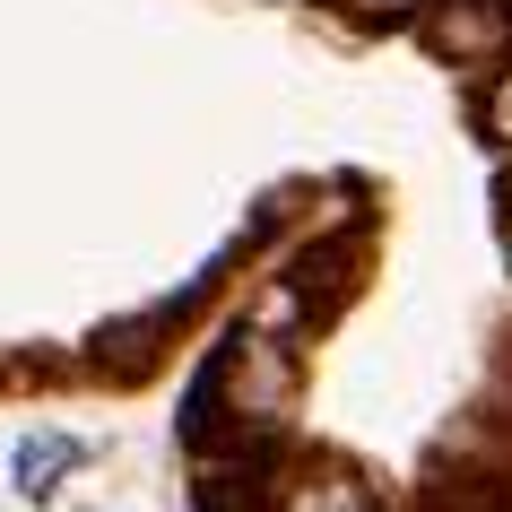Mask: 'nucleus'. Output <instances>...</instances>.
Segmentation results:
<instances>
[{"label": "nucleus", "mask_w": 512, "mask_h": 512, "mask_svg": "<svg viewBox=\"0 0 512 512\" xmlns=\"http://www.w3.org/2000/svg\"><path fill=\"white\" fill-rule=\"evenodd\" d=\"M478 122H486V139L512 157V53L495 61V79H486V96H478Z\"/></svg>", "instance_id": "nucleus-6"}, {"label": "nucleus", "mask_w": 512, "mask_h": 512, "mask_svg": "<svg viewBox=\"0 0 512 512\" xmlns=\"http://www.w3.org/2000/svg\"><path fill=\"white\" fill-rule=\"evenodd\" d=\"M417 35L452 70H495L512 53V0H426L417 9Z\"/></svg>", "instance_id": "nucleus-3"}, {"label": "nucleus", "mask_w": 512, "mask_h": 512, "mask_svg": "<svg viewBox=\"0 0 512 512\" xmlns=\"http://www.w3.org/2000/svg\"><path fill=\"white\" fill-rule=\"evenodd\" d=\"M339 9H356V18H417L426 0H339Z\"/></svg>", "instance_id": "nucleus-7"}, {"label": "nucleus", "mask_w": 512, "mask_h": 512, "mask_svg": "<svg viewBox=\"0 0 512 512\" xmlns=\"http://www.w3.org/2000/svg\"><path fill=\"white\" fill-rule=\"evenodd\" d=\"M330 296H339V243H313L304 261H287V270L261 278V296L243 304V322L261 330V339H287V348H304V339L322 330Z\"/></svg>", "instance_id": "nucleus-2"}, {"label": "nucleus", "mask_w": 512, "mask_h": 512, "mask_svg": "<svg viewBox=\"0 0 512 512\" xmlns=\"http://www.w3.org/2000/svg\"><path fill=\"white\" fill-rule=\"evenodd\" d=\"M87 460H96V443H87V434H70V426H35L27 443L9 452V486H18L27 504H53V495L79 478Z\"/></svg>", "instance_id": "nucleus-4"}, {"label": "nucleus", "mask_w": 512, "mask_h": 512, "mask_svg": "<svg viewBox=\"0 0 512 512\" xmlns=\"http://www.w3.org/2000/svg\"><path fill=\"white\" fill-rule=\"evenodd\" d=\"M426 512H486V495H434Z\"/></svg>", "instance_id": "nucleus-9"}, {"label": "nucleus", "mask_w": 512, "mask_h": 512, "mask_svg": "<svg viewBox=\"0 0 512 512\" xmlns=\"http://www.w3.org/2000/svg\"><path fill=\"white\" fill-rule=\"evenodd\" d=\"M270 512H391L374 486L356 478V469H287Z\"/></svg>", "instance_id": "nucleus-5"}, {"label": "nucleus", "mask_w": 512, "mask_h": 512, "mask_svg": "<svg viewBox=\"0 0 512 512\" xmlns=\"http://www.w3.org/2000/svg\"><path fill=\"white\" fill-rule=\"evenodd\" d=\"M296 382H304V365L287 339H261L252 322H235L226 348L209 356V374L191 382V400H183V443L209 452V443H235V434H287Z\"/></svg>", "instance_id": "nucleus-1"}, {"label": "nucleus", "mask_w": 512, "mask_h": 512, "mask_svg": "<svg viewBox=\"0 0 512 512\" xmlns=\"http://www.w3.org/2000/svg\"><path fill=\"white\" fill-rule=\"evenodd\" d=\"M495 243H504V270H512V174H504V209H495Z\"/></svg>", "instance_id": "nucleus-8"}]
</instances>
